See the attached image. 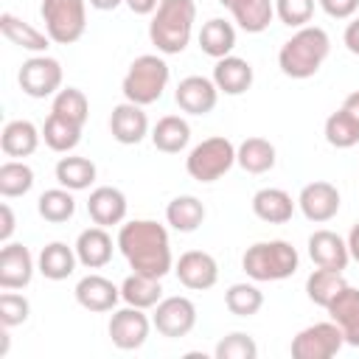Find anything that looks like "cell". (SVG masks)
Masks as SVG:
<instances>
[{
	"mask_svg": "<svg viewBox=\"0 0 359 359\" xmlns=\"http://www.w3.org/2000/svg\"><path fill=\"white\" fill-rule=\"evenodd\" d=\"M81 129L84 126H76V123H70V121H65V118H59V115L50 112L48 121H45V126H42V137H45V146L48 149L67 154V151H73L79 146Z\"/></svg>",
	"mask_w": 359,
	"mask_h": 359,
	"instance_id": "obj_35",
	"label": "cell"
},
{
	"mask_svg": "<svg viewBox=\"0 0 359 359\" xmlns=\"http://www.w3.org/2000/svg\"><path fill=\"white\" fill-rule=\"evenodd\" d=\"M76 300L87 311H112L121 300V289L104 275H87L76 283Z\"/></svg>",
	"mask_w": 359,
	"mask_h": 359,
	"instance_id": "obj_18",
	"label": "cell"
},
{
	"mask_svg": "<svg viewBox=\"0 0 359 359\" xmlns=\"http://www.w3.org/2000/svg\"><path fill=\"white\" fill-rule=\"evenodd\" d=\"M309 255L317 266L334 269V272H342L351 261L348 241L342 236H337L334 230H314L309 236Z\"/></svg>",
	"mask_w": 359,
	"mask_h": 359,
	"instance_id": "obj_16",
	"label": "cell"
},
{
	"mask_svg": "<svg viewBox=\"0 0 359 359\" xmlns=\"http://www.w3.org/2000/svg\"><path fill=\"white\" fill-rule=\"evenodd\" d=\"M168 76H171V70L157 53H143L129 65V70L123 76V84H121L123 98L132 104H140V107L154 104L163 98V90L168 87Z\"/></svg>",
	"mask_w": 359,
	"mask_h": 359,
	"instance_id": "obj_5",
	"label": "cell"
},
{
	"mask_svg": "<svg viewBox=\"0 0 359 359\" xmlns=\"http://www.w3.org/2000/svg\"><path fill=\"white\" fill-rule=\"evenodd\" d=\"M325 311H328V317L339 325V331H342V337H345V345L359 348V289L345 286V289L331 300V306H328Z\"/></svg>",
	"mask_w": 359,
	"mask_h": 359,
	"instance_id": "obj_19",
	"label": "cell"
},
{
	"mask_svg": "<svg viewBox=\"0 0 359 359\" xmlns=\"http://www.w3.org/2000/svg\"><path fill=\"white\" fill-rule=\"evenodd\" d=\"M348 250H351V258L359 264V222L351 227V233H348Z\"/></svg>",
	"mask_w": 359,
	"mask_h": 359,
	"instance_id": "obj_49",
	"label": "cell"
},
{
	"mask_svg": "<svg viewBox=\"0 0 359 359\" xmlns=\"http://www.w3.org/2000/svg\"><path fill=\"white\" fill-rule=\"evenodd\" d=\"M297 264H300L297 250L283 238L258 241V244L247 247V252L241 255V269L258 283L292 278L297 272Z\"/></svg>",
	"mask_w": 359,
	"mask_h": 359,
	"instance_id": "obj_4",
	"label": "cell"
},
{
	"mask_svg": "<svg viewBox=\"0 0 359 359\" xmlns=\"http://www.w3.org/2000/svg\"><path fill=\"white\" fill-rule=\"evenodd\" d=\"M297 205H300V210L309 222L323 224V222H331L339 213V191L331 182L317 180V182L303 185V191L297 196Z\"/></svg>",
	"mask_w": 359,
	"mask_h": 359,
	"instance_id": "obj_14",
	"label": "cell"
},
{
	"mask_svg": "<svg viewBox=\"0 0 359 359\" xmlns=\"http://www.w3.org/2000/svg\"><path fill=\"white\" fill-rule=\"evenodd\" d=\"M39 132L31 121H8L0 135V149L6 157H31L39 146Z\"/></svg>",
	"mask_w": 359,
	"mask_h": 359,
	"instance_id": "obj_26",
	"label": "cell"
},
{
	"mask_svg": "<svg viewBox=\"0 0 359 359\" xmlns=\"http://www.w3.org/2000/svg\"><path fill=\"white\" fill-rule=\"evenodd\" d=\"M121 297L126 300V306H135V309H151V306H157V303L163 300L160 278L132 272V275L121 283Z\"/></svg>",
	"mask_w": 359,
	"mask_h": 359,
	"instance_id": "obj_30",
	"label": "cell"
},
{
	"mask_svg": "<svg viewBox=\"0 0 359 359\" xmlns=\"http://www.w3.org/2000/svg\"><path fill=\"white\" fill-rule=\"evenodd\" d=\"M255 356H258V345L244 331H233L216 345V359H255Z\"/></svg>",
	"mask_w": 359,
	"mask_h": 359,
	"instance_id": "obj_41",
	"label": "cell"
},
{
	"mask_svg": "<svg viewBox=\"0 0 359 359\" xmlns=\"http://www.w3.org/2000/svg\"><path fill=\"white\" fill-rule=\"evenodd\" d=\"M236 163L247 174H266L275 165V146L266 137H247L236 149Z\"/></svg>",
	"mask_w": 359,
	"mask_h": 359,
	"instance_id": "obj_31",
	"label": "cell"
},
{
	"mask_svg": "<svg viewBox=\"0 0 359 359\" xmlns=\"http://www.w3.org/2000/svg\"><path fill=\"white\" fill-rule=\"evenodd\" d=\"M118 250L129 261V266L140 275L163 278L171 272L174 258H171V244H168V230L151 219H135L121 224L118 230Z\"/></svg>",
	"mask_w": 359,
	"mask_h": 359,
	"instance_id": "obj_1",
	"label": "cell"
},
{
	"mask_svg": "<svg viewBox=\"0 0 359 359\" xmlns=\"http://www.w3.org/2000/svg\"><path fill=\"white\" fill-rule=\"evenodd\" d=\"M45 34L56 45H73L87 28V0H42L39 6Z\"/></svg>",
	"mask_w": 359,
	"mask_h": 359,
	"instance_id": "obj_6",
	"label": "cell"
},
{
	"mask_svg": "<svg viewBox=\"0 0 359 359\" xmlns=\"http://www.w3.org/2000/svg\"><path fill=\"white\" fill-rule=\"evenodd\" d=\"M188 140H191V126H188V121L180 118V115H165V118H160V121L154 123V129H151V143H154V149H160V151H165V154L182 151V149L188 146Z\"/></svg>",
	"mask_w": 359,
	"mask_h": 359,
	"instance_id": "obj_29",
	"label": "cell"
},
{
	"mask_svg": "<svg viewBox=\"0 0 359 359\" xmlns=\"http://www.w3.org/2000/svg\"><path fill=\"white\" fill-rule=\"evenodd\" d=\"M174 101L188 115H208V112H213V107L219 101V87L208 76H185L177 84Z\"/></svg>",
	"mask_w": 359,
	"mask_h": 359,
	"instance_id": "obj_13",
	"label": "cell"
},
{
	"mask_svg": "<svg viewBox=\"0 0 359 359\" xmlns=\"http://www.w3.org/2000/svg\"><path fill=\"white\" fill-rule=\"evenodd\" d=\"M331 53V39L317 25L297 28L278 53V65L289 79H311Z\"/></svg>",
	"mask_w": 359,
	"mask_h": 359,
	"instance_id": "obj_2",
	"label": "cell"
},
{
	"mask_svg": "<svg viewBox=\"0 0 359 359\" xmlns=\"http://www.w3.org/2000/svg\"><path fill=\"white\" fill-rule=\"evenodd\" d=\"M151 325L154 323H149V317L143 314V309L126 306V309H121V311L112 314V320H109V339L121 351H137L149 339Z\"/></svg>",
	"mask_w": 359,
	"mask_h": 359,
	"instance_id": "obj_11",
	"label": "cell"
},
{
	"mask_svg": "<svg viewBox=\"0 0 359 359\" xmlns=\"http://www.w3.org/2000/svg\"><path fill=\"white\" fill-rule=\"evenodd\" d=\"M76 255H79V264L87 266V269L107 266L109 258H112V238H109L107 227L95 224V227L81 230L79 238H76Z\"/></svg>",
	"mask_w": 359,
	"mask_h": 359,
	"instance_id": "obj_22",
	"label": "cell"
},
{
	"mask_svg": "<svg viewBox=\"0 0 359 359\" xmlns=\"http://www.w3.org/2000/svg\"><path fill=\"white\" fill-rule=\"evenodd\" d=\"M252 213L269 224H286L294 213V202L283 188H261L252 196Z\"/></svg>",
	"mask_w": 359,
	"mask_h": 359,
	"instance_id": "obj_25",
	"label": "cell"
},
{
	"mask_svg": "<svg viewBox=\"0 0 359 359\" xmlns=\"http://www.w3.org/2000/svg\"><path fill=\"white\" fill-rule=\"evenodd\" d=\"M224 306L230 314L236 317H252L261 311L264 306V294L258 286L252 283H233L227 292H224Z\"/></svg>",
	"mask_w": 359,
	"mask_h": 359,
	"instance_id": "obj_38",
	"label": "cell"
},
{
	"mask_svg": "<svg viewBox=\"0 0 359 359\" xmlns=\"http://www.w3.org/2000/svg\"><path fill=\"white\" fill-rule=\"evenodd\" d=\"M79 255L76 247H67L65 241H50L42 247L39 258H36V269L48 278V280H65L76 272Z\"/></svg>",
	"mask_w": 359,
	"mask_h": 359,
	"instance_id": "obj_24",
	"label": "cell"
},
{
	"mask_svg": "<svg viewBox=\"0 0 359 359\" xmlns=\"http://www.w3.org/2000/svg\"><path fill=\"white\" fill-rule=\"evenodd\" d=\"M348 283H345V278H342V272H334V269H314L309 278H306V294H309V300L314 303V306H323V309H328L331 306V300L345 289Z\"/></svg>",
	"mask_w": 359,
	"mask_h": 359,
	"instance_id": "obj_34",
	"label": "cell"
},
{
	"mask_svg": "<svg viewBox=\"0 0 359 359\" xmlns=\"http://www.w3.org/2000/svg\"><path fill=\"white\" fill-rule=\"evenodd\" d=\"M345 48L351 50V53H356L359 56V17L353 20V22H348V28H345Z\"/></svg>",
	"mask_w": 359,
	"mask_h": 359,
	"instance_id": "obj_46",
	"label": "cell"
},
{
	"mask_svg": "<svg viewBox=\"0 0 359 359\" xmlns=\"http://www.w3.org/2000/svg\"><path fill=\"white\" fill-rule=\"evenodd\" d=\"M342 345H345V337L334 320L314 323L292 339V356L294 359H331L342 351Z\"/></svg>",
	"mask_w": 359,
	"mask_h": 359,
	"instance_id": "obj_8",
	"label": "cell"
},
{
	"mask_svg": "<svg viewBox=\"0 0 359 359\" xmlns=\"http://www.w3.org/2000/svg\"><path fill=\"white\" fill-rule=\"evenodd\" d=\"M123 0H90V6L93 8H98V11H112V8H118Z\"/></svg>",
	"mask_w": 359,
	"mask_h": 359,
	"instance_id": "obj_50",
	"label": "cell"
},
{
	"mask_svg": "<svg viewBox=\"0 0 359 359\" xmlns=\"http://www.w3.org/2000/svg\"><path fill=\"white\" fill-rule=\"evenodd\" d=\"M320 6H323V11H325L328 17H334V20H348V17L356 14L359 0H320Z\"/></svg>",
	"mask_w": 359,
	"mask_h": 359,
	"instance_id": "obj_44",
	"label": "cell"
},
{
	"mask_svg": "<svg viewBox=\"0 0 359 359\" xmlns=\"http://www.w3.org/2000/svg\"><path fill=\"white\" fill-rule=\"evenodd\" d=\"M174 272H177L180 283L185 289H194V292H205V289L216 286V280H219V264L205 250H188V252H182L180 261L174 264Z\"/></svg>",
	"mask_w": 359,
	"mask_h": 359,
	"instance_id": "obj_12",
	"label": "cell"
},
{
	"mask_svg": "<svg viewBox=\"0 0 359 359\" xmlns=\"http://www.w3.org/2000/svg\"><path fill=\"white\" fill-rule=\"evenodd\" d=\"M126 6H129V11H135V14H151V11H157V6H160V0H123Z\"/></svg>",
	"mask_w": 359,
	"mask_h": 359,
	"instance_id": "obj_47",
	"label": "cell"
},
{
	"mask_svg": "<svg viewBox=\"0 0 359 359\" xmlns=\"http://www.w3.org/2000/svg\"><path fill=\"white\" fill-rule=\"evenodd\" d=\"M196 22V6L194 0H160L151 22H149V39L160 53H182L191 42Z\"/></svg>",
	"mask_w": 359,
	"mask_h": 359,
	"instance_id": "obj_3",
	"label": "cell"
},
{
	"mask_svg": "<svg viewBox=\"0 0 359 359\" xmlns=\"http://www.w3.org/2000/svg\"><path fill=\"white\" fill-rule=\"evenodd\" d=\"M34 278V258L25 244L6 241L0 250V286L3 289H22Z\"/></svg>",
	"mask_w": 359,
	"mask_h": 359,
	"instance_id": "obj_15",
	"label": "cell"
},
{
	"mask_svg": "<svg viewBox=\"0 0 359 359\" xmlns=\"http://www.w3.org/2000/svg\"><path fill=\"white\" fill-rule=\"evenodd\" d=\"M53 115L76 123V126H84L87 123V115H90V104H87V95L76 87H65L53 95V107H50Z\"/></svg>",
	"mask_w": 359,
	"mask_h": 359,
	"instance_id": "obj_37",
	"label": "cell"
},
{
	"mask_svg": "<svg viewBox=\"0 0 359 359\" xmlns=\"http://www.w3.org/2000/svg\"><path fill=\"white\" fill-rule=\"evenodd\" d=\"M56 182L67 191H84L95 182V163L87 157H62L56 163Z\"/></svg>",
	"mask_w": 359,
	"mask_h": 359,
	"instance_id": "obj_33",
	"label": "cell"
},
{
	"mask_svg": "<svg viewBox=\"0 0 359 359\" xmlns=\"http://www.w3.org/2000/svg\"><path fill=\"white\" fill-rule=\"evenodd\" d=\"M28 314H31V306H28V300L22 294H17L11 289H6L0 294V323H3V328L22 325L28 320Z\"/></svg>",
	"mask_w": 359,
	"mask_h": 359,
	"instance_id": "obj_43",
	"label": "cell"
},
{
	"mask_svg": "<svg viewBox=\"0 0 359 359\" xmlns=\"http://www.w3.org/2000/svg\"><path fill=\"white\" fill-rule=\"evenodd\" d=\"M109 132L118 143L123 146H135L140 143L146 135H149V118L143 112L140 104H132V101H123L112 109L109 115Z\"/></svg>",
	"mask_w": 359,
	"mask_h": 359,
	"instance_id": "obj_17",
	"label": "cell"
},
{
	"mask_svg": "<svg viewBox=\"0 0 359 359\" xmlns=\"http://www.w3.org/2000/svg\"><path fill=\"white\" fill-rule=\"evenodd\" d=\"M219 3L233 11V20L247 34L266 31L275 17V0H219Z\"/></svg>",
	"mask_w": 359,
	"mask_h": 359,
	"instance_id": "obj_23",
	"label": "cell"
},
{
	"mask_svg": "<svg viewBox=\"0 0 359 359\" xmlns=\"http://www.w3.org/2000/svg\"><path fill=\"white\" fill-rule=\"evenodd\" d=\"M17 79H20V87H22L25 95L48 98V95H56L59 87H62V65L53 56L36 53L28 62H22Z\"/></svg>",
	"mask_w": 359,
	"mask_h": 359,
	"instance_id": "obj_9",
	"label": "cell"
},
{
	"mask_svg": "<svg viewBox=\"0 0 359 359\" xmlns=\"http://www.w3.org/2000/svg\"><path fill=\"white\" fill-rule=\"evenodd\" d=\"M36 210H39V216H42L45 222L62 224V222L73 219V213H76V199H73V194H70L67 188H50V191H45V194L39 196Z\"/></svg>",
	"mask_w": 359,
	"mask_h": 359,
	"instance_id": "obj_36",
	"label": "cell"
},
{
	"mask_svg": "<svg viewBox=\"0 0 359 359\" xmlns=\"http://www.w3.org/2000/svg\"><path fill=\"white\" fill-rule=\"evenodd\" d=\"M275 14L283 25L303 28L306 22H311L314 0H275Z\"/></svg>",
	"mask_w": 359,
	"mask_h": 359,
	"instance_id": "obj_42",
	"label": "cell"
},
{
	"mask_svg": "<svg viewBox=\"0 0 359 359\" xmlns=\"http://www.w3.org/2000/svg\"><path fill=\"white\" fill-rule=\"evenodd\" d=\"M233 163H236V146L222 135L196 143L185 157V168L196 182H216L233 168Z\"/></svg>",
	"mask_w": 359,
	"mask_h": 359,
	"instance_id": "obj_7",
	"label": "cell"
},
{
	"mask_svg": "<svg viewBox=\"0 0 359 359\" xmlns=\"http://www.w3.org/2000/svg\"><path fill=\"white\" fill-rule=\"evenodd\" d=\"M154 328L168 337V339H180L185 334H191V328L196 325V306L182 297V294H174V297H163L157 306H154V317H151Z\"/></svg>",
	"mask_w": 359,
	"mask_h": 359,
	"instance_id": "obj_10",
	"label": "cell"
},
{
	"mask_svg": "<svg viewBox=\"0 0 359 359\" xmlns=\"http://www.w3.org/2000/svg\"><path fill=\"white\" fill-rule=\"evenodd\" d=\"M199 48H202V53H208L213 59L230 56V50L236 48V28H233V22H227L222 17L208 20L202 25V31H199Z\"/></svg>",
	"mask_w": 359,
	"mask_h": 359,
	"instance_id": "obj_28",
	"label": "cell"
},
{
	"mask_svg": "<svg viewBox=\"0 0 359 359\" xmlns=\"http://www.w3.org/2000/svg\"><path fill=\"white\" fill-rule=\"evenodd\" d=\"M165 222L180 233H194L205 222V205L191 194L174 196L165 208Z\"/></svg>",
	"mask_w": 359,
	"mask_h": 359,
	"instance_id": "obj_32",
	"label": "cell"
},
{
	"mask_svg": "<svg viewBox=\"0 0 359 359\" xmlns=\"http://www.w3.org/2000/svg\"><path fill=\"white\" fill-rule=\"evenodd\" d=\"M87 213L95 224L101 227H112V224H121L126 219V196L112 188V185H101L90 194L87 199Z\"/></svg>",
	"mask_w": 359,
	"mask_h": 359,
	"instance_id": "obj_20",
	"label": "cell"
},
{
	"mask_svg": "<svg viewBox=\"0 0 359 359\" xmlns=\"http://www.w3.org/2000/svg\"><path fill=\"white\" fill-rule=\"evenodd\" d=\"M0 31H3V36L8 42H14V45L31 50V53H45L48 50V42H50L48 34L36 31L31 22H25V20H20V17L8 14V11L0 14Z\"/></svg>",
	"mask_w": 359,
	"mask_h": 359,
	"instance_id": "obj_27",
	"label": "cell"
},
{
	"mask_svg": "<svg viewBox=\"0 0 359 359\" xmlns=\"http://www.w3.org/2000/svg\"><path fill=\"white\" fill-rule=\"evenodd\" d=\"M342 109H345V112L359 123V90H356V93H351V95L342 101Z\"/></svg>",
	"mask_w": 359,
	"mask_h": 359,
	"instance_id": "obj_48",
	"label": "cell"
},
{
	"mask_svg": "<svg viewBox=\"0 0 359 359\" xmlns=\"http://www.w3.org/2000/svg\"><path fill=\"white\" fill-rule=\"evenodd\" d=\"M213 84L224 95H241L252 87V65L241 56H224L216 59L213 67Z\"/></svg>",
	"mask_w": 359,
	"mask_h": 359,
	"instance_id": "obj_21",
	"label": "cell"
},
{
	"mask_svg": "<svg viewBox=\"0 0 359 359\" xmlns=\"http://www.w3.org/2000/svg\"><path fill=\"white\" fill-rule=\"evenodd\" d=\"M34 188V171L31 165L20 163V160H8L0 165V194L6 199H14V196H22Z\"/></svg>",
	"mask_w": 359,
	"mask_h": 359,
	"instance_id": "obj_39",
	"label": "cell"
},
{
	"mask_svg": "<svg viewBox=\"0 0 359 359\" xmlns=\"http://www.w3.org/2000/svg\"><path fill=\"white\" fill-rule=\"evenodd\" d=\"M0 241L6 244L8 238H11V233H14V227H17V222H14V210H11V205L8 202H3L0 205Z\"/></svg>",
	"mask_w": 359,
	"mask_h": 359,
	"instance_id": "obj_45",
	"label": "cell"
},
{
	"mask_svg": "<svg viewBox=\"0 0 359 359\" xmlns=\"http://www.w3.org/2000/svg\"><path fill=\"white\" fill-rule=\"evenodd\" d=\"M325 140L334 146V149H351L359 143V123L339 107L337 112L328 115L325 121Z\"/></svg>",
	"mask_w": 359,
	"mask_h": 359,
	"instance_id": "obj_40",
	"label": "cell"
}]
</instances>
